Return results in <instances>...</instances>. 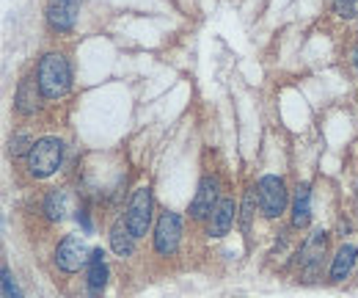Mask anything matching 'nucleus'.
Listing matches in <instances>:
<instances>
[{
	"mask_svg": "<svg viewBox=\"0 0 358 298\" xmlns=\"http://www.w3.org/2000/svg\"><path fill=\"white\" fill-rule=\"evenodd\" d=\"M36 80H39L41 97H47V100H58V97H64V94L69 91V86H72L69 61H66L61 53H47V55L39 61Z\"/></svg>",
	"mask_w": 358,
	"mask_h": 298,
	"instance_id": "nucleus-1",
	"label": "nucleus"
},
{
	"mask_svg": "<svg viewBox=\"0 0 358 298\" xmlns=\"http://www.w3.org/2000/svg\"><path fill=\"white\" fill-rule=\"evenodd\" d=\"M64 163V141L61 138H39L28 155V171L36 180L55 174Z\"/></svg>",
	"mask_w": 358,
	"mask_h": 298,
	"instance_id": "nucleus-2",
	"label": "nucleus"
},
{
	"mask_svg": "<svg viewBox=\"0 0 358 298\" xmlns=\"http://www.w3.org/2000/svg\"><path fill=\"white\" fill-rule=\"evenodd\" d=\"M256 199H259V210L265 218H279L287 210V185L281 177L276 174H265L256 183Z\"/></svg>",
	"mask_w": 358,
	"mask_h": 298,
	"instance_id": "nucleus-3",
	"label": "nucleus"
},
{
	"mask_svg": "<svg viewBox=\"0 0 358 298\" xmlns=\"http://www.w3.org/2000/svg\"><path fill=\"white\" fill-rule=\"evenodd\" d=\"M88 260H91V249L80 235H66L55 249V266L64 274H77L83 266H88Z\"/></svg>",
	"mask_w": 358,
	"mask_h": 298,
	"instance_id": "nucleus-4",
	"label": "nucleus"
},
{
	"mask_svg": "<svg viewBox=\"0 0 358 298\" xmlns=\"http://www.w3.org/2000/svg\"><path fill=\"white\" fill-rule=\"evenodd\" d=\"M127 224L135 238H144L152 227V191L149 188H135L127 205Z\"/></svg>",
	"mask_w": 358,
	"mask_h": 298,
	"instance_id": "nucleus-5",
	"label": "nucleus"
},
{
	"mask_svg": "<svg viewBox=\"0 0 358 298\" xmlns=\"http://www.w3.org/2000/svg\"><path fill=\"white\" fill-rule=\"evenodd\" d=\"M179 241H182V218L171 210L160 213L155 227V252L160 257H171L179 249Z\"/></svg>",
	"mask_w": 358,
	"mask_h": 298,
	"instance_id": "nucleus-6",
	"label": "nucleus"
},
{
	"mask_svg": "<svg viewBox=\"0 0 358 298\" xmlns=\"http://www.w3.org/2000/svg\"><path fill=\"white\" fill-rule=\"evenodd\" d=\"M326 249H328V232L314 230V232L303 241V246H301V252H298V266L306 268L309 274H314V271L320 268L323 257H326Z\"/></svg>",
	"mask_w": 358,
	"mask_h": 298,
	"instance_id": "nucleus-7",
	"label": "nucleus"
},
{
	"mask_svg": "<svg viewBox=\"0 0 358 298\" xmlns=\"http://www.w3.org/2000/svg\"><path fill=\"white\" fill-rule=\"evenodd\" d=\"M218 202H220L218 199V180L215 177H204L198 183V191H196L193 202H190V218L201 221V218L212 216V210H215Z\"/></svg>",
	"mask_w": 358,
	"mask_h": 298,
	"instance_id": "nucleus-8",
	"label": "nucleus"
},
{
	"mask_svg": "<svg viewBox=\"0 0 358 298\" xmlns=\"http://www.w3.org/2000/svg\"><path fill=\"white\" fill-rule=\"evenodd\" d=\"M77 11H80V0H50L47 3V22L53 30L66 33V30H72Z\"/></svg>",
	"mask_w": 358,
	"mask_h": 298,
	"instance_id": "nucleus-9",
	"label": "nucleus"
},
{
	"mask_svg": "<svg viewBox=\"0 0 358 298\" xmlns=\"http://www.w3.org/2000/svg\"><path fill=\"white\" fill-rule=\"evenodd\" d=\"M234 216H237L234 202H232V199H220V202L215 205L212 216H209V235H212V238H223V235L232 230Z\"/></svg>",
	"mask_w": 358,
	"mask_h": 298,
	"instance_id": "nucleus-10",
	"label": "nucleus"
},
{
	"mask_svg": "<svg viewBox=\"0 0 358 298\" xmlns=\"http://www.w3.org/2000/svg\"><path fill=\"white\" fill-rule=\"evenodd\" d=\"M39 94H41L39 80H33V77L19 80V86H17V97H14L17 111H19V113H25V116L36 113V111H39Z\"/></svg>",
	"mask_w": 358,
	"mask_h": 298,
	"instance_id": "nucleus-11",
	"label": "nucleus"
},
{
	"mask_svg": "<svg viewBox=\"0 0 358 298\" xmlns=\"http://www.w3.org/2000/svg\"><path fill=\"white\" fill-rule=\"evenodd\" d=\"M111 249L119 257H130L135 252V235H133L127 218H116L113 221V227H111Z\"/></svg>",
	"mask_w": 358,
	"mask_h": 298,
	"instance_id": "nucleus-12",
	"label": "nucleus"
},
{
	"mask_svg": "<svg viewBox=\"0 0 358 298\" xmlns=\"http://www.w3.org/2000/svg\"><path fill=\"white\" fill-rule=\"evenodd\" d=\"M312 221V188L301 185L295 191V202H292V227L295 230H306Z\"/></svg>",
	"mask_w": 358,
	"mask_h": 298,
	"instance_id": "nucleus-13",
	"label": "nucleus"
},
{
	"mask_svg": "<svg viewBox=\"0 0 358 298\" xmlns=\"http://www.w3.org/2000/svg\"><path fill=\"white\" fill-rule=\"evenodd\" d=\"M356 260H358V249L353 246V243H345V246L337 252V257H334V266H331V282H342V279H348V274L353 271Z\"/></svg>",
	"mask_w": 358,
	"mask_h": 298,
	"instance_id": "nucleus-14",
	"label": "nucleus"
},
{
	"mask_svg": "<svg viewBox=\"0 0 358 298\" xmlns=\"http://www.w3.org/2000/svg\"><path fill=\"white\" fill-rule=\"evenodd\" d=\"M69 202H72V196H69L66 188L50 191L47 199H44V213H47V218H50V221H64V216L69 213Z\"/></svg>",
	"mask_w": 358,
	"mask_h": 298,
	"instance_id": "nucleus-15",
	"label": "nucleus"
},
{
	"mask_svg": "<svg viewBox=\"0 0 358 298\" xmlns=\"http://www.w3.org/2000/svg\"><path fill=\"white\" fill-rule=\"evenodd\" d=\"M108 285V266H105V252L94 249L91 260H88V288L91 290H102Z\"/></svg>",
	"mask_w": 358,
	"mask_h": 298,
	"instance_id": "nucleus-16",
	"label": "nucleus"
},
{
	"mask_svg": "<svg viewBox=\"0 0 358 298\" xmlns=\"http://www.w3.org/2000/svg\"><path fill=\"white\" fill-rule=\"evenodd\" d=\"M33 138L28 136V133H17L14 138H11V144H8V152L17 158V155H30V149H33Z\"/></svg>",
	"mask_w": 358,
	"mask_h": 298,
	"instance_id": "nucleus-17",
	"label": "nucleus"
},
{
	"mask_svg": "<svg viewBox=\"0 0 358 298\" xmlns=\"http://www.w3.org/2000/svg\"><path fill=\"white\" fill-rule=\"evenodd\" d=\"M254 199H256V188H251V191L245 194V199H243V216H240V227H243V232H248V230H251V218H254Z\"/></svg>",
	"mask_w": 358,
	"mask_h": 298,
	"instance_id": "nucleus-18",
	"label": "nucleus"
},
{
	"mask_svg": "<svg viewBox=\"0 0 358 298\" xmlns=\"http://www.w3.org/2000/svg\"><path fill=\"white\" fill-rule=\"evenodd\" d=\"M3 298H22V293H19V288H17V282H14V277H11L8 268H3Z\"/></svg>",
	"mask_w": 358,
	"mask_h": 298,
	"instance_id": "nucleus-19",
	"label": "nucleus"
},
{
	"mask_svg": "<svg viewBox=\"0 0 358 298\" xmlns=\"http://www.w3.org/2000/svg\"><path fill=\"white\" fill-rule=\"evenodd\" d=\"M334 11L342 19H350V17H356V0H334Z\"/></svg>",
	"mask_w": 358,
	"mask_h": 298,
	"instance_id": "nucleus-20",
	"label": "nucleus"
},
{
	"mask_svg": "<svg viewBox=\"0 0 358 298\" xmlns=\"http://www.w3.org/2000/svg\"><path fill=\"white\" fill-rule=\"evenodd\" d=\"M75 218L83 224V230H86V232H91V221H88V213H86V210H77V216H75Z\"/></svg>",
	"mask_w": 358,
	"mask_h": 298,
	"instance_id": "nucleus-21",
	"label": "nucleus"
},
{
	"mask_svg": "<svg viewBox=\"0 0 358 298\" xmlns=\"http://www.w3.org/2000/svg\"><path fill=\"white\" fill-rule=\"evenodd\" d=\"M353 64H356V69H358V50L353 53Z\"/></svg>",
	"mask_w": 358,
	"mask_h": 298,
	"instance_id": "nucleus-22",
	"label": "nucleus"
}]
</instances>
